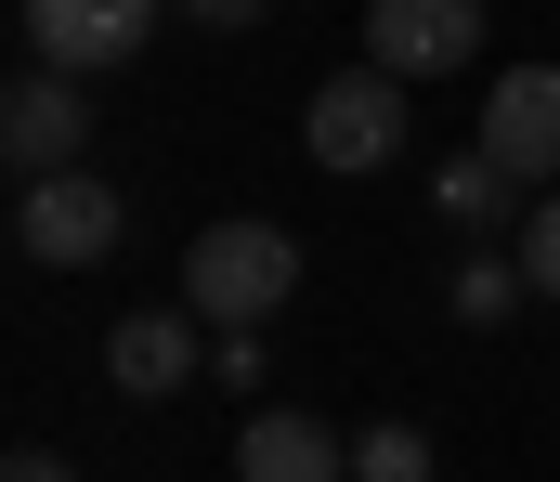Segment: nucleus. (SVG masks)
Segmentation results:
<instances>
[{"label":"nucleus","instance_id":"f257e3e1","mask_svg":"<svg viewBox=\"0 0 560 482\" xmlns=\"http://www.w3.org/2000/svg\"><path fill=\"white\" fill-rule=\"evenodd\" d=\"M300 301V235L287 222H209L196 248H183V314L209 326H275Z\"/></svg>","mask_w":560,"mask_h":482},{"label":"nucleus","instance_id":"f03ea898","mask_svg":"<svg viewBox=\"0 0 560 482\" xmlns=\"http://www.w3.org/2000/svg\"><path fill=\"white\" fill-rule=\"evenodd\" d=\"M300 144H313V169H339V183L392 169L405 157V79H392V66H339V79L300 105Z\"/></svg>","mask_w":560,"mask_h":482},{"label":"nucleus","instance_id":"7ed1b4c3","mask_svg":"<svg viewBox=\"0 0 560 482\" xmlns=\"http://www.w3.org/2000/svg\"><path fill=\"white\" fill-rule=\"evenodd\" d=\"M118 235H131V209H118V183H105V169H52V183H26V196H13V248H26L39 274H92Z\"/></svg>","mask_w":560,"mask_h":482},{"label":"nucleus","instance_id":"20e7f679","mask_svg":"<svg viewBox=\"0 0 560 482\" xmlns=\"http://www.w3.org/2000/svg\"><path fill=\"white\" fill-rule=\"evenodd\" d=\"M156 13L170 0H26V52L52 79H92V66H131L143 39H156Z\"/></svg>","mask_w":560,"mask_h":482},{"label":"nucleus","instance_id":"39448f33","mask_svg":"<svg viewBox=\"0 0 560 482\" xmlns=\"http://www.w3.org/2000/svg\"><path fill=\"white\" fill-rule=\"evenodd\" d=\"M365 66H392L405 92L443 66H482V0H365Z\"/></svg>","mask_w":560,"mask_h":482},{"label":"nucleus","instance_id":"423d86ee","mask_svg":"<svg viewBox=\"0 0 560 482\" xmlns=\"http://www.w3.org/2000/svg\"><path fill=\"white\" fill-rule=\"evenodd\" d=\"M79 144H92V79L26 66V79H13V105H0V157L26 169V183H52V169H79Z\"/></svg>","mask_w":560,"mask_h":482},{"label":"nucleus","instance_id":"0eeeda50","mask_svg":"<svg viewBox=\"0 0 560 482\" xmlns=\"http://www.w3.org/2000/svg\"><path fill=\"white\" fill-rule=\"evenodd\" d=\"M482 157L509 169V183H548V169H560V66H509V79H495Z\"/></svg>","mask_w":560,"mask_h":482},{"label":"nucleus","instance_id":"6e6552de","mask_svg":"<svg viewBox=\"0 0 560 482\" xmlns=\"http://www.w3.org/2000/svg\"><path fill=\"white\" fill-rule=\"evenodd\" d=\"M235 482H352V444L326 431V418H300V404H261L248 431H235Z\"/></svg>","mask_w":560,"mask_h":482},{"label":"nucleus","instance_id":"1a4fd4ad","mask_svg":"<svg viewBox=\"0 0 560 482\" xmlns=\"http://www.w3.org/2000/svg\"><path fill=\"white\" fill-rule=\"evenodd\" d=\"M196 365H209V326H196V314H118V339H105V378L143 391V404H156V391H183Z\"/></svg>","mask_w":560,"mask_h":482},{"label":"nucleus","instance_id":"9d476101","mask_svg":"<svg viewBox=\"0 0 560 482\" xmlns=\"http://www.w3.org/2000/svg\"><path fill=\"white\" fill-rule=\"evenodd\" d=\"M352 482H430V431L418 418H378V431L352 444Z\"/></svg>","mask_w":560,"mask_h":482},{"label":"nucleus","instance_id":"9b49d317","mask_svg":"<svg viewBox=\"0 0 560 482\" xmlns=\"http://www.w3.org/2000/svg\"><path fill=\"white\" fill-rule=\"evenodd\" d=\"M522 301H535V274H522V261H469V274H456V326H509Z\"/></svg>","mask_w":560,"mask_h":482},{"label":"nucleus","instance_id":"f8f14e48","mask_svg":"<svg viewBox=\"0 0 560 482\" xmlns=\"http://www.w3.org/2000/svg\"><path fill=\"white\" fill-rule=\"evenodd\" d=\"M443 209H456V222H495V209H509V169H495L482 144H469V157L443 169Z\"/></svg>","mask_w":560,"mask_h":482},{"label":"nucleus","instance_id":"ddd939ff","mask_svg":"<svg viewBox=\"0 0 560 482\" xmlns=\"http://www.w3.org/2000/svg\"><path fill=\"white\" fill-rule=\"evenodd\" d=\"M522 274H535V301H560V196H535V222H522Z\"/></svg>","mask_w":560,"mask_h":482},{"label":"nucleus","instance_id":"4468645a","mask_svg":"<svg viewBox=\"0 0 560 482\" xmlns=\"http://www.w3.org/2000/svg\"><path fill=\"white\" fill-rule=\"evenodd\" d=\"M183 13H196V26H261L275 0H183Z\"/></svg>","mask_w":560,"mask_h":482},{"label":"nucleus","instance_id":"2eb2a0df","mask_svg":"<svg viewBox=\"0 0 560 482\" xmlns=\"http://www.w3.org/2000/svg\"><path fill=\"white\" fill-rule=\"evenodd\" d=\"M0 482H79V470H66V457H39V444H26V457H13V470H0Z\"/></svg>","mask_w":560,"mask_h":482}]
</instances>
